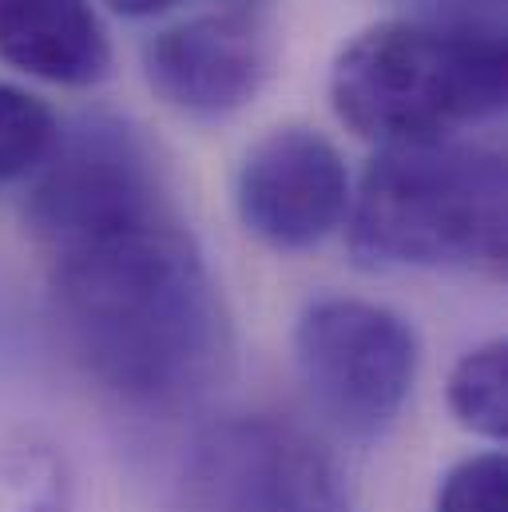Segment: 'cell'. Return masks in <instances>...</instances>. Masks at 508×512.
I'll list each match as a JSON object with an SVG mask.
<instances>
[{"mask_svg":"<svg viewBox=\"0 0 508 512\" xmlns=\"http://www.w3.org/2000/svg\"><path fill=\"white\" fill-rule=\"evenodd\" d=\"M346 247L370 270H461L508 262L505 155L469 139L378 147L346 215Z\"/></svg>","mask_w":508,"mask_h":512,"instance_id":"cell-2","label":"cell"},{"mask_svg":"<svg viewBox=\"0 0 508 512\" xmlns=\"http://www.w3.org/2000/svg\"><path fill=\"white\" fill-rule=\"evenodd\" d=\"M294 370L310 409L350 441L385 437L421 370L417 330L370 298H314L294 326Z\"/></svg>","mask_w":508,"mask_h":512,"instance_id":"cell-4","label":"cell"},{"mask_svg":"<svg viewBox=\"0 0 508 512\" xmlns=\"http://www.w3.org/2000/svg\"><path fill=\"white\" fill-rule=\"evenodd\" d=\"M171 512H350V501L302 425L247 413L195 437Z\"/></svg>","mask_w":508,"mask_h":512,"instance_id":"cell-5","label":"cell"},{"mask_svg":"<svg viewBox=\"0 0 508 512\" xmlns=\"http://www.w3.org/2000/svg\"><path fill=\"white\" fill-rule=\"evenodd\" d=\"M409 20L505 40V0H401Z\"/></svg>","mask_w":508,"mask_h":512,"instance_id":"cell-13","label":"cell"},{"mask_svg":"<svg viewBox=\"0 0 508 512\" xmlns=\"http://www.w3.org/2000/svg\"><path fill=\"white\" fill-rule=\"evenodd\" d=\"M104 4H112L120 16H135V20H147V16H159V12H167V8H175L179 0H104Z\"/></svg>","mask_w":508,"mask_h":512,"instance_id":"cell-14","label":"cell"},{"mask_svg":"<svg viewBox=\"0 0 508 512\" xmlns=\"http://www.w3.org/2000/svg\"><path fill=\"white\" fill-rule=\"evenodd\" d=\"M56 131L60 120L40 96L0 80V191L28 183V175L52 151Z\"/></svg>","mask_w":508,"mask_h":512,"instance_id":"cell-11","label":"cell"},{"mask_svg":"<svg viewBox=\"0 0 508 512\" xmlns=\"http://www.w3.org/2000/svg\"><path fill=\"white\" fill-rule=\"evenodd\" d=\"M278 60L262 8H215L159 28L143 44V80L171 112L215 124L251 108Z\"/></svg>","mask_w":508,"mask_h":512,"instance_id":"cell-6","label":"cell"},{"mask_svg":"<svg viewBox=\"0 0 508 512\" xmlns=\"http://www.w3.org/2000/svg\"><path fill=\"white\" fill-rule=\"evenodd\" d=\"M0 60L44 84L92 88L112 72V40L92 0H0Z\"/></svg>","mask_w":508,"mask_h":512,"instance_id":"cell-8","label":"cell"},{"mask_svg":"<svg viewBox=\"0 0 508 512\" xmlns=\"http://www.w3.org/2000/svg\"><path fill=\"white\" fill-rule=\"evenodd\" d=\"M449 409L457 425L501 445L508 437V346L489 338L457 358L449 374Z\"/></svg>","mask_w":508,"mask_h":512,"instance_id":"cell-10","label":"cell"},{"mask_svg":"<svg viewBox=\"0 0 508 512\" xmlns=\"http://www.w3.org/2000/svg\"><path fill=\"white\" fill-rule=\"evenodd\" d=\"M505 100V40L409 16L358 32L330 68L334 116L378 147L461 139Z\"/></svg>","mask_w":508,"mask_h":512,"instance_id":"cell-3","label":"cell"},{"mask_svg":"<svg viewBox=\"0 0 508 512\" xmlns=\"http://www.w3.org/2000/svg\"><path fill=\"white\" fill-rule=\"evenodd\" d=\"M0 512H76V477L64 445L36 429L0 437Z\"/></svg>","mask_w":508,"mask_h":512,"instance_id":"cell-9","label":"cell"},{"mask_svg":"<svg viewBox=\"0 0 508 512\" xmlns=\"http://www.w3.org/2000/svg\"><path fill=\"white\" fill-rule=\"evenodd\" d=\"M223 8H258L262 0H219Z\"/></svg>","mask_w":508,"mask_h":512,"instance_id":"cell-15","label":"cell"},{"mask_svg":"<svg viewBox=\"0 0 508 512\" xmlns=\"http://www.w3.org/2000/svg\"><path fill=\"white\" fill-rule=\"evenodd\" d=\"M20 211L48 262L60 338L104 393L175 413L231 378V310L135 124L112 112L60 124Z\"/></svg>","mask_w":508,"mask_h":512,"instance_id":"cell-1","label":"cell"},{"mask_svg":"<svg viewBox=\"0 0 508 512\" xmlns=\"http://www.w3.org/2000/svg\"><path fill=\"white\" fill-rule=\"evenodd\" d=\"M354 179L342 151L310 124L258 135L235 171V211L258 243L282 255L314 251L350 215Z\"/></svg>","mask_w":508,"mask_h":512,"instance_id":"cell-7","label":"cell"},{"mask_svg":"<svg viewBox=\"0 0 508 512\" xmlns=\"http://www.w3.org/2000/svg\"><path fill=\"white\" fill-rule=\"evenodd\" d=\"M505 493V453L501 449H485V453H473V457L457 461L441 477L433 512H505Z\"/></svg>","mask_w":508,"mask_h":512,"instance_id":"cell-12","label":"cell"}]
</instances>
